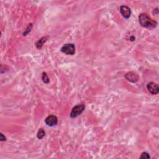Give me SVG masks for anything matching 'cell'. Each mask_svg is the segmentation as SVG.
Here are the masks:
<instances>
[{"mask_svg": "<svg viewBox=\"0 0 159 159\" xmlns=\"http://www.w3.org/2000/svg\"><path fill=\"white\" fill-rule=\"evenodd\" d=\"M150 157L149 155V154L147 152H143L142 154H141L140 158H145V159H149L150 158Z\"/></svg>", "mask_w": 159, "mask_h": 159, "instance_id": "11", "label": "cell"}, {"mask_svg": "<svg viewBox=\"0 0 159 159\" xmlns=\"http://www.w3.org/2000/svg\"><path fill=\"white\" fill-rule=\"evenodd\" d=\"M139 22L141 26L146 28H155L157 26V23L146 13H142L139 15Z\"/></svg>", "mask_w": 159, "mask_h": 159, "instance_id": "1", "label": "cell"}, {"mask_svg": "<svg viewBox=\"0 0 159 159\" xmlns=\"http://www.w3.org/2000/svg\"><path fill=\"white\" fill-rule=\"evenodd\" d=\"M47 41V37H43V38H42L41 39H40L36 43V44H35V45H36V47H37L38 49H41L42 47L44 44Z\"/></svg>", "mask_w": 159, "mask_h": 159, "instance_id": "8", "label": "cell"}, {"mask_svg": "<svg viewBox=\"0 0 159 159\" xmlns=\"http://www.w3.org/2000/svg\"><path fill=\"white\" fill-rule=\"evenodd\" d=\"M147 88L152 95H157L159 92V87L158 85L154 82H150L147 85Z\"/></svg>", "mask_w": 159, "mask_h": 159, "instance_id": "5", "label": "cell"}, {"mask_svg": "<svg viewBox=\"0 0 159 159\" xmlns=\"http://www.w3.org/2000/svg\"><path fill=\"white\" fill-rule=\"evenodd\" d=\"M61 51L67 55L73 56L75 53V46L74 44H66L62 46Z\"/></svg>", "mask_w": 159, "mask_h": 159, "instance_id": "2", "label": "cell"}, {"mask_svg": "<svg viewBox=\"0 0 159 159\" xmlns=\"http://www.w3.org/2000/svg\"><path fill=\"white\" fill-rule=\"evenodd\" d=\"M85 107L84 104H78L76 105L75 107L72 110L71 113H70V117L72 118H75L81 114V113L84 111Z\"/></svg>", "mask_w": 159, "mask_h": 159, "instance_id": "3", "label": "cell"}, {"mask_svg": "<svg viewBox=\"0 0 159 159\" xmlns=\"http://www.w3.org/2000/svg\"><path fill=\"white\" fill-rule=\"evenodd\" d=\"M120 13L123 17L125 19H129L131 15V9L125 5H122L120 7Z\"/></svg>", "mask_w": 159, "mask_h": 159, "instance_id": "6", "label": "cell"}, {"mask_svg": "<svg viewBox=\"0 0 159 159\" xmlns=\"http://www.w3.org/2000/svg\"><path fill=\"white\" fill-rule=\"evenodd\" d=\"M45 123L46 125L49 127L55 126L58 123V119L56 116L54 115H50L47 116L45 119Z\"/></svg>", "mask_w": 159, "mask_h": 159, "instance_id": "4", "label": "cell"}, {"mask_svg": "<svg viewBox=\"0 0 159 159\" xmlns=\"http://www.w3.org/2000/svg\"><path fill=\"white\" fill-rule=\"evenodd\" d=\"M45 136V131L42 128L39 129L38 132V133H37V137L39 139H43L44 137Z\"/></svg>", "mask_w": 159, "mask_h": 159, "instance_id": "9", "label": "cell"}, {"mask_svg": "<svg viewBox=\"0 0 159 159\" xmlns=\"http://www.w3.org/2000/svg\"><path fill=\"white\" fill-rule=\"evenodd\" d=\"M125 78L129 81L132 83H136L139 80L138 75L134 72H130L127 73L125 75Z\"/></svg>", "mask_w": 159, "mask_h": 159, "instance_id": "7", "label": "cell"}, {"mask_svg": "<svg viewBox=\"0 0 159 159\" xmlns=\"http://www.w3.org/2000/svg\"><path fill=\"white\" fill-rule=\"evenodd\" d=\"M32 24H29V26H28V27H27V29L26 30V31L24 32V34H23V36H26V34H28L31 31V29H32Z\"/></svg>", "mask_w": 159, "mask_h": 159, "instance_id": "12", "label": "cell"}, {"mask_svg": "<svg viewBox=\"0 0 159 159\" xmlns=\"http://www.w3.org/2000/svg\"><path fill=\"white\" fill-rule=\"evenodd\" d=\"M0 139H1V141H5L6 140V137L2 133H1V134H0Z\"/></svg>", "mask_w": 159, "mask_h": 159, "instance_id": "13", "label": "cell"}, {"mask_svg": "<svg viewBox=\"0 0 159 159\" xmlns=\"http://www.w3.org/2000/svg\"><path fill=\"white\" fill-rule=\"evenodd\" d=\"M42 81L45 83V84H48L50 81V80L49 78V77L47 74L46 72H43L42 73Z\"/></svg>", "mask_w": 159, "mask_h": 159, "instance_id": "10", "label": "cell"}]
</instances>
